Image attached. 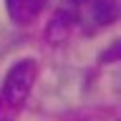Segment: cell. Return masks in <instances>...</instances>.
Masks as SVG:
<instances>
[{
  "instance_id": "6da1fadb",
  "label": "cell",
  "mask_w": 121,
  "mask_h": 121,
  "mask_svg": "<svg viewBox=\"0 0 121 121\" xmlns=\"http://www.w3.org/2000/svg\"><path fill=\"white\" fill-rule=\"evenodd\" d=\"M33 81H35V60L33 58L13 63L10 71L5 73V78H3V98L10 106H20L28 98Z\"/></svg>"
},
{
  "instance_id": "7a4b0ae2",
  "label": "cell",
  "mask_w": 121,
  "mask_h": 121,
  "mask_svg": "<svg viewBox=\"0 0 121 121\" xmlns=\"http://www.w3.org/2000/svg\"><path fill=\"white\" fill-rule=\"evenodd\" d=\"M8 3V13L18 25H25V23L35 20L38 15L43 13V8L48 0H5Z\"/></svg>"
},
{
  "instance_id": "3957f363",
  "label": "cell",
  "mask_w": 121,
  "mask_h": 121,
  "mask_svg": "<svg viewBox=\"0 0 121 121\" xmlns=\"http://www.w3.org/2000/svg\"><path fill=\"white\" fill-rule=\"evenodd\" d=\"M119 15V8L113 0H93L91 3V18L96 25H111Z\"/></svg>"
},
{
  "instance_id": "277c9868",
  "label": "cell",
  "mask_w": 121,
  "mask_h": 121,
  "mask_svg": "<svg viewBox=\"0 0 121 121\" xmlns=\"http://www.w3.org/2000/svg\"><path fill=\"white\" fill-rule=\"evenodd\" d=\"M68 8H78V5H83V3H88V0H63Z\"/></svg>"
},
{
  "instance_id": "5b68a950",
  "label": "cell",
  "mask_w": 121,
  "mask_h": 121,
  "mask_svg": "<svg viewBox=\"0 0 121 121\" xmlns=\"http://www.w3.org/2000/svg\"><path fill=\"white\" fill-rule=\"evenodd\" d=\"M5 121H8V119H5Z\"/></svg>"
}]
</instances>
